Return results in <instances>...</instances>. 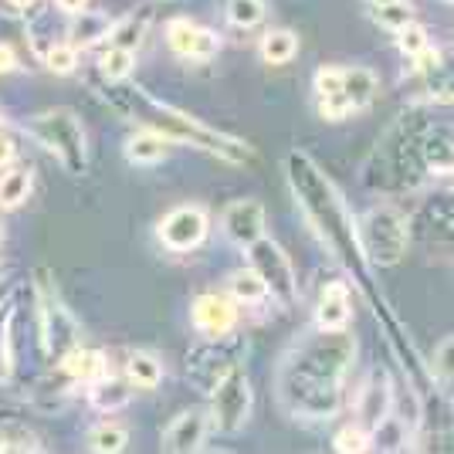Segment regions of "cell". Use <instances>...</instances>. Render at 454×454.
Returning a JSON list of instances; mask_svg holds the SVG:
<instances>
[{"mask_svg": "<svg viewBox=\"0 0 454 454\" xmlns=\"http://www.w3.org/2000/svg\"><path fill=\"white\" fill-rule=\"evenodd\" d=\"M448 4H454V0H448Z\"/></svg>", "mask_w": 454, "mask_h": 454, "instance_id": "obj_48", "label": "cell"}, {"mask_svg": "<svg viewBox=\"0 0 454 454\" xmlns=\"http://www.w3.org/2000/svg\"><path fill=\"white\" fill-rule=\"evenodd\" d=\"M163 38L176 58L184 61H214L221 51V35L190 18H170L163 27Z\"/></svg>", "mask_w": 454, "mask_h": 454, "instance_id": "obj_14", "label": "cell"}, {"mask_svg": "<svg viewBox=\"0 0 454 454\" xmlns=\"http://www.w3.org/2000/svg\"><path fill=\"white\" fill-rule=\"evenodd\" d=\"M14 156H18L14 139H11L7 133H0V170H4V167H11V163H14Z\"/></svg>", "mask_w": 454, "mask_h": 454, "instance_id": "obj_40", "label": "cell"}, {"mask_svg": "<svg viewBox=\"0 0 454 454\" xmlns=\"http://www.w3.org/2000/svg\"><path fill=\"white\" fill-rule=\"evenodd\" d=\"M268 231V214L262 200H251V197H241V200H231L224 210H221V234L234 247H247L254 241H262Z\"/></svg>", "mask_w": 454, "mask_h": 454, "instance_id": "obj_15", "label": "cell"}, {"mask_svg": "<svg viewBox=\"0 0 454 454\" xmlns=\"http://www.w3.org/2000/svg\"><path fill=\"white\" fill-rule=\"evenodd\" d=\"M210 238V210L204 204H176L156 221V241L173 254H190Z\"/></svg>", "mask_w": 454, "mask_h": 454, "instance_id": "obj_12", "label": "cell"}, {"mask_svg": "<svg viewBox=\"0 0 454 454\" xmlns=\"http://www.w3.org/2000/svg\"><path fill=\"white\" fill-rule=\"evenodd\" d=\"M85 448L95 454H119L129 448V427L119 424V420H98L89 437H85Z\"/></svg>", "mask_w": 454, "mask_h": 454, "instance_id": "obj_28", "label": "cell"}, {"mask_svg": "<svg viewBox=\"0 0 454 454\" xmlns=\"http://www.w3.org/2000/svg\"><path fill=\"white\" fill-rule=\"evenodd\" d=\"M427 48H431V31H427L424 24L411 20V24H403V27L397 31V51L407 58V61L417 55H424Z\"/></svg>", "mask_w": 454, "mask_h": 454, "instance_id": "obj_34", "label": "cell"}, {"mask_svg": "<svg viewBox=\"0 0 454 454\" xmlns=\"http://www.w3.org/2000/svg\"><path fill=\"white\" fill-rule=\"evenodd\" d=\"M370 14H373V20H377L380 27H387L390 35H397L403 24L414 20V7H411V0H397V4H387V7H373Z\"/></svg>", "mask_w": 454, "mask_h": 454, "instance_id": "obj_36", "label": "cell"}, {"mask_svg": "<svg viewBox=\"0 0 454 454\" xmlns=\"http://www.w3.org/2000/svg\"><path fill=\"white\" fill-rule=\"evenodd\" d=\"M333 448L340 454H363L373 448V434L363 427V424H346L342 431H336V437H333Z\"/></svg>", "mask_w": 454, "mask_h": 454, "instance_id": "obj_35", "label": "cell"}, {"mask_svg": "<svg viewBox=\"0 0 454 454\" xmlns=\"http://www.w3.org/2000/svg\"><path fill=\"white\" fill-rule=\"evenodd\" d=\"M366 4H370V11H373V7H387V4H397V0H366Z\"/></svg>", "mask_w": 454, "mask_h": 454, "instance_id": "obj_44", "label": "cell"}, {"mask_svg": "<svg viewBox=\"0 0 454 454\" xmlns=\"http://www.w3.org/2000/svg\"><path fill=\"white\" fill-rule=\"evenodd\" d=\"M441 184H444V187L451 190V197H454V163L448 167V170H444V176H441Z\"/></svg>", "mask_w": 454, "mask_h": 454, "instance_id": "obj_43", "label": "cell"}, {"mask_svg": "<svg viewBox=\"0 0 454 454\" xmlns=\"http://www.w3.org/2000/svg\"><path fill=\"white\" fill-rule=\"evenodd\" d=\"M394 380L387 377V370H373L370 377L363 380V387L356 390L353 411H356V424H363L366 431H373L383 417L394 411Z\"/></svg>", "mask_w": 454, "mask_h": 454, "instance_id": "obj_16", "label": "cell"}, {"mask_svg": "<svg viewBox=\"0 0 454 454\" xmlns=\"http://www.w3.org/2000/svg\"><path fill=\"white\" fill-rule=\"evenodd\" d=\"M31 167H4L0 170V210H18L31 197Z\"/></svg>", "mask_w": 454, "mask_h": 454, "instance_id": "obj_27", "label": "cell"}, {"mask_svg": "<svg viewBox=\"0 0 454 454\" xmlns=\"http://www.w3.org/2000/svg\"><path fill=\"white\" fill-rule=\"evenodd\" d=\"M247 342L241 336H217V340H204L187 353V380L197 394L210 397V390L234 370L245 366Z\"/></svg>", "mask_w": 454, "mask_h": 454, "instance_id": "obj_8", "label": "cell"}, {"mask_svg": "<svg viewBox=\"0 0 454 454\" xmlns=\"http://www.w3.org/2000/svg\"><path fill=\"white\" fill-rule=\"evenodd\" d=\"M356 363L349 329H316L299 340L278 363L275 397L295 420H333L346 400V377Z\"/></svg>", "mask_w": 454, "mask_h": 454, "instance_id": "obj_2", "label": "cell"}, {"mask_svg": "<svg viewBox=\"0 0 454 454\" xmlns=\"http://www.w3.org/2000/svg\"><path fill=\"white\" fill-rule=\"evenodd\" d=\"M0 133H4V119H0Z\"/></svg>", "mask_w": 454, "mask_h": 454, "instance_id": "obj_47", "label": "cell"}, {"mask_svg": "<svg viewBox=\"0 0 454 454\" xmlns=\"http://www.w3.org/2000/svg\"><path fill=\"white\" fill-rule=\"evenodd\" d=\"M126 380L133 383V390H156L163 383V363L146 349H136L126 356Z\"/></svg>", "mask_w": 454, "mask_h": 454, "instance_id": "obj_26", "label": "cell"}, {"mask_svg": "<svg viewBox=\"0 0 454 454\" xmlns=\"http://www.w3.org/2000/svg\"><path fill=\"white\" fill-rule=\"evenodd\" d=\"M224 18H227V24L238 27V31H254V27L265 24L268 4L265 0H227Z\"/></svg>", "mask_w": 454, "mask_h": 454, "instance_id": "obj_29", "label": "cell"}, {"mask_svg": "<svg viewBox=\"0 0 454 454\" xmlns=\"http://www.w3.org/2000/svg\"><path fill=\"white\" fill-rule=\"evenodd\" d=\"M285 176H288V187H292V197L302 210V217L309 221L312 234L322 241V247L333 254V262L342 265V271L353 278V285L366 295V302L373 305L377 319L383 316L387 329H390V346L403 360V370L411 380H420L424 366L417 363V349L407 333L397 329V319L387 312V302L383 295H377L373 288V265L366 262L360 245V227H356V217L349 214L346 200H342L340 187L319 170V163L309 156L305 150H292L285 156Z\"/></svg>", "mask_w": 454, "mask_h": 454, "instance_id": "obj_1", "label": "cell"}, {"mask_svg": "<svg viewBox=\"0 0 454 454\" xmlns=\"http://www.w3.org/2000/svg\"><path fill=\"white\" fill-rule=\"evenodd\" d=\"M11 11H18V14H27V11H35L41 0H4Z\"/></svg>", "mask_w": 454, "mask_h": 454, "instance_id": "obj_42", "label": "cell"}, {"mask_svg": "<svg viewBox=\"0 0 454 454\" xmlns=\"http://www.w3.org/2000/svg\"><path fill=\"white\" fill-rule=\"evenodd\" d=\"M20 61H18V51H14V44H7V41H0V75H11V72H18Z\"/></svg>", "mask_w": 454, "mask_h": 454, "instance_id": "obj_39", "label": "cell"}, {"mask_svg": "<svg viewBox=\"0 0 454 454\" xmlns=\"http://www.w3.org/2000/svg\"><path fill=\"white\" fill-rule=\"evenodd\" d=\"M258 55L265 65H288L292 58L299 55V35L288 27H271L258 41Z\"/></svg>", "mask_w": 454, "mask_h": 454, "instance_id": "obj_25", "label": "cell"}, {"mask_svg": "<svg viewBox=\"0 0 454 454\" xmlns=\"http://www.w3.org/2000/svg\"><path fill=\"white\" fill-rule=\"evenodd\" d=\"M89 390V403H92L98 414H119L122 407H129V400H133V383L122 377H115V373H102V377L89 383L85 387Z\"/></svg>", "mask_w": 454, "mask_h": 454, "instance_id": "obj_22", "label": "cell"}, {"mask_svg": "<svg viewBox=\"0 0 454 454\" xmlns=\"http://www.w3.org/2000/svg\"><path fill=\"white\" fill-rule=\"evenodd\" d=\"M55 366H58V373L68 380L72 387H89V383H95L102 373H109L106 353H102V349H92V346H85V342L75 346V349H68Z\"/></svg>", "mask_w": 454, "mask_h": 454, "instance_id": "obj_19", "label": "cell"}, {"mask_svg": "<svg viewBox=\"0 0 454 454\" xmlns=\"http://www.w3.org/2000/svg\"><path fill=\"white\" fill-rule=\"evenodd\" d=\"M247 265L262 275V282L268 285L271 302H278L282 309H295L299 305V275L292 258L285 254V247L271 238H262L247 247Z\"/></svg>", "mask_w": 454, "mask_h": 454, "instance_id": "obj_10", "label": "cell"}, {"mask_svg": "<svg viewBox=\"0 0 454 454\" xmlns=\"http://www.w3.org/2000/svg\"><path fill=\"white\" fill-rule=\"evenodd\" d=\"M380 95V78L363 68V65H342V85L336 95H325V98H316V109L325 122H342L349 115L363 113L377 102Z\"/></svg>", "mask_w": 454, "mask_h": 454, "instance_id": "obj_11", "label": "cell"}, {"mask_svg": "<svg viewBox=\"0 0 454 454\" xmlns=\"http://www.w3.org/2000/svg\"><path fill=\"white\" fill-rule=\"evenodd\" d=\"M150 20H153L150 11H129L126 18H115L106 44L126 48V51H139V44H143L146 35H150Z\"/></svg>", "mask_w": 454, "mask_h": 454, "instance_id": "obj_24", "label": "cell"}, {"mask_svg": "<svg viewBox=\"0 0 454 454\" xmlns=\"http://www.w3.org/2000/svg\"><path fill=\"white\" fill-rule=\"evenodd\" d=\"M427 176L420 156V109L407 106L363 163V184L377 193H411Z\"/></svg>", "mask_w": 454, "mask_h": 454, "instance_id": "obj_4", "label": "cell"}, {"mask_svg": "<svg viewBox=\"0 0 454 454\" xmlns=\"http://www.w3.org/2000/svg\"><path fill=\"white\" fill-rule=\"evenodd\" d=\"M210 434V411L207 407H190L170 420V427L160 437V448L170 454H190L200 451Z\"/></svg>", "mask_w": 454, "mask_h": 454, "instance_id": "obj_17", "label": "cell"}, {"mask_svg": "<svg viewBox=\"0 0 454 454\" xmlns=\"http://www.w3.org/2000/svg\"><path fill=\"white\" fill-rule=\"evenodd\" d=\"M254 407V390L247 380L245 366H234L214 390H210V431L217 434H238L251 420Z\"/></svg>", "mask_w": 454, "mask_h": 454, "instance_id": "obj_9", "label": "cell"}, {"mask_svg": "<svg viewBox=\"0 0 454 454\" xmlns=\"http://www.w3.org/2000/svg\"><path fill=\"white\" fill-rule=\"evenodd\" d=\"M136 68V51H126V48H113V44H106L102 48V55H98V72L102 78L115 85V82H129Z\"/></svg>", "mask_w": 454, "mask_h": 454, "instance_id": "obj_31", "label": "cell"}, {"mask_svg": "<svg viewBox=\"0 0 454 454\" xmlns=\"http://www.w3.org/2000/svg\"><path fill=\"white\" fill-rule=\"evenodd\" d=\"M431 373H434V377H441V380H454V336H448V340L437 346Z\"/></svg>", "mask_w": 454, "mask_h": 454, "instance_id": "obj_38", "label": "cell"}, {"mask_svg": "<svg viewBox=\"0 0 454 454\" xmlns=\"http://www.w3.org/2000/svg\"><path fill=\"white\" fill-rule=\"evenodd\" d=\"M424 214H427V224H431L434 234L454 238V197H441L434 204H427Z\"/></svg>", "mask_w": 454, "mask_h": 454, "instance_id": "obj_37", "label": "cell"}, {"mask_svg": "<svg viewBox=\"0 0 454 454\" xmlns=\"http://www.w3.org/2000/svg\"><path fill=\"white\" fill-rule=\"evenodd\" d=\"M113 20L106 11H78L68 18V27H65V41H72L78 51H89L95 44H106L109 41V31H113Z\"/></svg>", "mask_w": 454, "mask_h": 454, "instance_id": "obj_21", "label": "cell"}, {"mask_svg": "<svg viewBox=\"0 0 454 454\" xmlns=\"http://www.w3.org/2000/svg\"><path fill=\"white\" fill-rule=\"evenodd\" d=\"M360 245L366 262L373 268H394L403 262L411 247V221L394 204H377L363 214L360 221Z\"/></svg>", "mask_w": 454, "mask_h": 454, "instance_id": "obj_7", "label": "cell"}, {"mask_svg": "<svg viewBox=\"0 0 454 454\" xmlns=\"http://www.w3.org/2000/svg\"><path fill=\"white\" fill-rule=\"evenodd\" d=\"M24 133L31 136L41 150L51 153L65 167V173L82 176L89 170V136H85V126L75 109H68V106L44 109L24 122Z\"/></svg>", "mask_w": 454, "mask_h": 454, "instance_id": "obj_5", "label": "cell"}, {"mask_svg": "<svg viewBox=\"0 0 454 454\" xmlns=\"http://www.w3.org/2000/svg\"><path fill=\"white\" fill-rule=\"evenodd\" d=\"M35 309H38V336L41 349L48 360H61L68 349L82 346V325L75 322L72 309L61 302L51 271L38 268L35 271Z\"/></svg>", "mask_w": 454, "mask_h": 454, "instance_id": "obj_6", "label": "cell"}, {"mask_svg": "<svg viewBox=\"0 0 454 454\" xmlns=\"http://www.w3.org/2000/svg\"><path fill=\"white\" fill-rule=\"evenodd\" d=\"M0 241H4V227H0Z\"/></svg>", "mask_w": 454, "mask_h": 454, "instance_id": "obj_46", "label": "cell"}, {"mask_svg": "<svg viewBox=\"0 0 454 454\" xmlns=\"http://www.w3.org/2000/svg\"><path fill=\"white\" fill-rule=\"evenodd\" d=\"M170 146L173 143L160 129L136 126V133H129L126 143H122V156H126L129 167H156V163H163L170 156Z\"/></svg>", "mask_w": 454, "mask_h": 454, "instance_id": "obj_20", "label": "cell"}, {"mask_svg": "<svg viewBox=\"0 0 454 454\" xmlns=\"http://www.w3.org/2000/svg\"><path fill=\"white\" fill-rule=\"evenodd\" d=\"M41 61H44V68H48L51 75H72L78 68V61H82V51H78L72 41H55Z\"/></svg>", "mask_w": 454, "mask_h": 454, "instance_id": "obj_33", "label": "cell"}, {"mask_svg": "<svg viewBox=\"0 0 454 454\" xmlns=\"http://www.w3.org/2000/svg\"><path fill=\"white\" fill-rule=\"evenodd\" d=\"M241 322V305L234 302L227 292H200L190 299V325L204 336V340H217V336H231Z\"/></svg>", "mask_w": 454, "mask_h": 454, "instance_id": "obj_13", "label": "cell"}, {"mask_svg": "<svg viewBox=\"0 0 454 454\" xmlns=\"http://www.w3.org/2000/svg\"><path fill=\"white\" fill-rule=\"evenodd\" d=\"M224 292L234 299V302L241 305V309H262V305L271 302V295H268V285L262 282V275L254 271L251 265L245 268H234L231 275H227V285Z\"/></svg>", "mask_w": 454, "mask_h": 454, "instance_id": "obj_23", "label": "cell"}, {"mask_svg": "<svg viewBox=\"0 0 454 454\" xmlns=\"http://www.w3.org/2000/svg\"><path fill=\"white\" fill-rule=\"evenodd\" d=\"M113 109L126 119H133L136 126H153L167 136L170 143H187L193 150H204L224 163H251L254 160V150L247 146L245 139L231 133H221V129H210L207 122H200L197 115L176 109L170 102H160L153 98L146 89L139 85H126V82H115L113 89Z\"/></svg>", "mask_w": 454, "mask_h": 454, "instance_id": "obj_3", "label": "cell"}, {"mask_svg": "<svg viewBox=\"0 0 454 454\" xmlns=\"http://www.w3.org/2000/svg\"><path fill=\"white\" fill-rule=\"evenodd\" d=\"M7 299H11V292H0V305L7 302Z\"/></svg>", "mask_w": 454, "mask_h": 454, "instance_id": "obj_45", "label": "cell"}, {"mask_svg": "<svg viewBox=\"0 0 454 454\" xmlns=\"http://www.w3.org/2000/svg\"><path fill=\"white\" fill-rule=\"evenodd\" d=\"M312 319H316V329H329V333L349 329V322H353V288H349V282L336 278V282L322 285Z\"/></svg>", "mask_w": 454, "mask_h": 454, "instance_id": "obj_18", "label": "cell"}, {"mask_svg": "<svg viewBox=\"0 0 454 454\" xmlns=\"http://www.w3.org/2000/svg\"><path fill=\"white\" fill-rule=\"evenodd\" d=\"M0 451H18V454H38L41 451V437L20 424V420H0Z\"/></svg>", "mask_w": 454, "mask_h": 454, "instance_id": "obj_32", "label": "cell"}, {"mask_svg": "<svg viewBox=\"0 0 454 454\" xmlns=\"http://www.w3.org/2000/svg\"><path fill=\"white\" fill-rule=\"evenodd\" d=\"M14 319H18V309H14V292H11V299L0 305V383L14 370Z\"/></svg>", "mask_w": 454, "mask_h": 454, "instance_id": "obj_30", "label": "cell"}, {"mask_svg": "<svg viewBox=\"0 0 454 454\" xmlns=\"http://www.w3.org/2000/svg\"><path fill=\"white\" fill-rule=\"evenodd\" d=\"M55 4L58 14H65V18H72V14H78V11H85L92 0H51Z\"/></svg>", "mask_w": 454, "mask_h": 454, "instance_id": "obj_41", "label": "cell"}]
</instances>
